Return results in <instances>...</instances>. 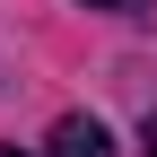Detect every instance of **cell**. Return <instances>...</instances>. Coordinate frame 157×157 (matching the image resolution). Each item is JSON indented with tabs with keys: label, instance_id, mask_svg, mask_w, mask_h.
I'll return each instance as SVG.
<instances>
[{
	"label": "cell",
	"instance_id": "1",
	"mask_svg": "<svg viewBox=\"0 0 157 157\" xmlns=\"http://www.w3.org/2000/svg\"><path fill=\"white\" fill-rule=\"evenodd\" d=\"M44 148H52V157H113V140H105V122H96V113H61Z\"/></svg>",
	"mask_w": 157,
	"mask_h": 157
},
{
	"label": "cell",
	"instance_id": "2",
	"mask_svg": "<svg viewBox=\"0 0 157 157\" xmlns=\"http://www.w3.org/2000/svg\"><path fill=\"white\" fill-rule=\"evenodd\" d=\"M140 157H157V113H148V131H140Z\"/></svg>",
	"mask_w": 157,
	"mask_h": 157
},
{
	"label": "cell",
	"instance_id": "3",
	"mask_svg": "<svg viewBox=\"0 0 157 157\" xmlns=\"http://www.w3.org/2000/svg\"><path fill=\"white\" fill-rule=\"evenodd\" d=\"M87 9H131V0H87Z\"/></svg>",
	"mask_w": 157,
	"mask_h": 157
},
{
	"label": "cell",
	"instance_id": "4",
	"mask_svg": "<svg viewBox=\"0 0 157 157\" xmlns=\"http://www.w3.org/2000/svg\"><path fill=\"white\" fill-rule=\"evenodd\" d=\"M0 157H26V148H0Z\"/></svg>",
	"mask_w": 157,
	"mask_h": 157
}]
</instances>
